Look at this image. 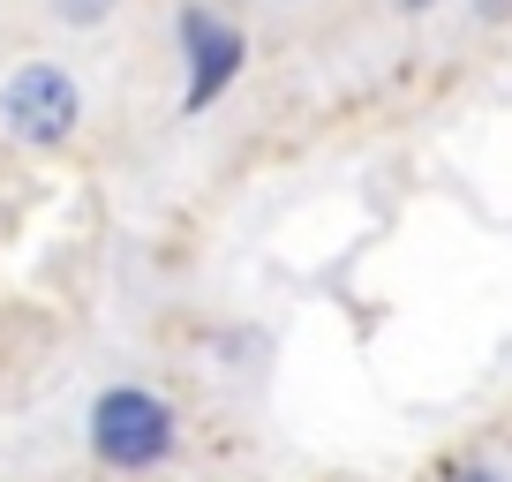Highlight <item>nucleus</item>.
Wrapping results in <instances>:
<instances>
[{"label":"nucleus","instance_id":"2","mask_svg":"<svg viewBox=\"0 0 512 482\" xmlns=\"http://www.w3.org/2000/svg\"><path fill=\"white\" fill-rule=\"evenodd\" d=\"M174 407L144 385H113L91 400V452L106 467H159L174 452Z\"/></svg>","mask_w":512,"mask_h":482},{"label":"nucleus","instance_id":"6","mask_svg":"<svg viewBox=\"0 0 512 482\" xmlns=\"http://www.w3.org/2000/svg\"><path fill=\"white\" fill-rule=\"evenodd\" d=\"M407 8H430V0H407Z\"/></svg>","mask_w":512,"mask_h":482},{"label":"nucleus","instance_id":"3","mask_svg":"<svg viewBox=\"0 0 512 482\" xmlns=\"http://www.w3.org/2000/svg\"><path fill=\"white\" fill-rule=\"evenodd\" d=\"M181 61H189V91H181V106L204 113L211 98H219L226 83L241 76V61H249V38H241V23L211 16V8H181Z\"/></svg>","mask_w":512,"mask_h":482},{"label":"nucleus","instance_id":"4","mask_svg":"<svg viewBox=\"0 0 512 482\" xmlns=\"http://www.w3.org/2000/svg\"><path fill=\"white\" fill-rule=\"evenodd\" d=\"M53 16H61L68 31H98V23L113 16V0H53Z\"/></svg>","mask_w":512,"mask_h":482},{"label":"nucleus","instance_id":"1","mask_svg":"<svg viewBox=\"0 0 512 482\" xmlns=\"http://www.w3.org/2000/svg\"><path fill=\"white\" fill-rule=\"evenodd\" d=\"M76 121H83V83L61 61H23L16 76L0 83V129L16 136V144L53 151V144L76 136Z\"/></svg>","mask_w":512,"mask_h":482},{"label":"nucleus","instance_id":"5","mask_svg":"<svg viewBox=\"0 0 512 482\" xmlns=\"http://www.w3.org/2000/svg\"><path fill=\"white\" fill-rule=\"evenodd\" d=\"M452 482H505V475H490V467H460Z\"/></svg>","mask_w":512,"mask_h":482}]
</instances>
